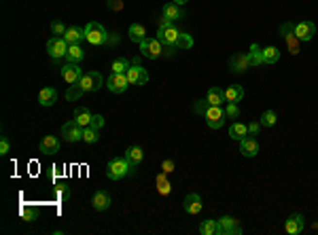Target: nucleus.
<instances>
[{
	"label": "nucleus",
	"instance_id": "1",
	"mask_svg": "<svg viewBox=\"0 0 318 235\" xmlns=\"http://www.w3.org/2000/svg\"><path fill=\"white\" fill-rule=\"evenodd\" d=\"M157 40L166 47L167 55H174V51H178V40H181V30L170 23V26H159L157 28Z\"/></svg>",
	"mask_w": 318,
	"mask_h": 235
},
{
	"label": "nucleus",
	"instance_id": "2",
	"mask_svg": "<svg viewBox=\"0 0 318 235\" xmlns=\"http://www.w3.org/2000/svg\"><path fill=\"white\" fill-rule=\"evenodd\" d=\"M134 174V168L130 166V161L125 157H119V159H111L106 163V176L108 180H121L125 176Z\"/></svg>",
	"mask_w": 318,
	"mask_h": 235
},
{
	"label": "nucleus",
	"instance_id": "3",
	"mask_svg": "<svg viewBox=\"0 0 318 235\" xmlns=\"http://www.w3.org/2000/svg\"><path fill=\"white\" fill-rule=\"evenodd\" d=\"M108 34L111 32H106V28L98 21H89L87 26H85V40H87L89 45H106Z\"/></svg>",
	"mask_w": 318,
	"mask_h": 235
},
{
	"label": "nucleus",
	"instance_id": "4",
	"mask_svg": "<svg viewBox=\"0 0 318 235\" xmlns=\"http://www.w3.org/2000/svg\"><path fill=\"white\" fill-rule=\"evenodd\" d=\"M47 53L53 62H60L62 57H66L68 53V43L64 36H51L47 40Z\"/></svg>",
	"mask_w": 318,
	"mask_h": 235
},
{
	"label": "nucleus",
	"instance_id": "5",
	"mask_svg": "<svg viewBox=\"0 0 318 235\" xmlns=\"http://www.w3.org/2000/svg\"><path fill=\"white\" fill-rule=\"evenodd\" d=\"M140 53L144 57H149V60H159L166 53V47L157 38H144L140 43Z\"/></svg>",
	"mask_w": 318,
	"mask_h": 235
},
{
	"label": "nucleus",
	"instance_id": "6",
	"mask_svg": "<svg viewBox=\"0 0 318 235\" xmlns=\"http://www.w3.org/2000/svg\"><path fill=\"white\" fill-rule=\"evenodd\" d=\"M102 83H104L102 74L98 72V70H89V72L83 74V79H81L77 85H79L85 93H91V91H98V89H100Z\"/></svg>",
	"mask_w": 318,
	"mask_h": 235
},
{
	"label": "nucleus",
	"instance_id": "7",
	"mask_svg": "<svg viewBox=\"0 0 318 235\" xmlns=\"http://www.w3.org/2000/svg\"><path fill=\"white\" fill-rule=\"evenodd\" d=\"M204 117H206V123L210 129H221L225 125V121H227V115H225L223 106H208Z\"/></svg>",
	"mask_w": 318,
	"mask_h": 235
},
{
	"label": "nucleus",
	"instance_id": "8",
	"mask_svg": "<svg viewBox=\"0 0 318 235\" xmlns=\"http://www.w3.org/2000/svg\"><path fill=\"white\" fill-rule=\"evenodd\" d=\"M125 74H127V81H130V85L142 87V85L149 83V72H147V68H142L138 62H132V66L127 68Z\"/></svg>",
	"mask_w": 318,
	"mask_h": 235
},
{
	"label": "nucleus",
	"instance_id": "9",
	"mask_svg": "<svg viewBox=\"0 0 318 235\" xmlns=\"http://www.w3.org/2000/svg\"><path fill=\"white\" fill-rule=\"evenodd\" d=\"M280 36L286 40L288 51H291L293 55H297L299 53V43H301V40L295 36V23H288V21L282 23V26H280Z\"/></svg>",
	"mask_w": 318,
	"mask_h": 235
},
{
	"label": "nucleus",
	"instance_id": "10",
	"mask_svg": "<svg viewBox=\"0 0 318 235\" xmlns=\"http://www.w3.org/2000/svg\"><path fill=\"white\" fill-rule=\"evenodd\" d=\"M62 136H64V142H79V140H83V127L72 119L62 125Z\"/></svg>",
	"mask_w": 318,
	"mask_h": 235
},
{
	"label": "nucleus",
	"instance_id": "11",
	"mask_svg": "<svg viewBox=\"0 0 318 235\" xmlns=\"http://www.w3.org/2000/svg\"><path fill=\"white\" fill-rule=\"evenodd\" d=\"M106 87H108V91H113V93L127 91V87H130L127 74L125 72H113L111 76H108V81H106Z\"/></svg>",
	"mask_w": 318,
	"mask_h": 235
},
{
	"label": "nucleus",
	"instance_id": "12",
	"mask_svg": "<svg viewBox=\"0 0 318 235\" xmlns=\"http://www.w3.org/2000/svg\"><path fill=\"white\" fill-rule=\"evenodd\" d=\"M60 74H62V79L66 81L68 85H77L81 79H83V72H81V66L79 64H70V62H66L62 66L60 70Z\"/></svg>",
	"mask_w": 318,
	"mask_h": 235
},
{
	"label": "nucleus",
	"instance_id": "13",
	"mask_svg": "<svg viewBox=\"0 0 318 235\" xmlns=\"http://www.w3.org/2000/svg\"><path fill=\"white\" fill-rule=\"evenodd\" d=\"M316 34V23L314 21H299L295 23V36H297L301 43H308V40L314 38Z\"/></svg>",
	"mask_w": 318,
	"mask_h": 235
},
{
	"label": "nucleus",
	"instance_id": "14",
	"mask_svg": "<svg viewBox=\"0 0 318 235\" xmlns=\"http://www.w3.org/2000/svg\"><path fill=\"white\" fill-rule=\"evenodd\" d=\"M303 227H305V218L299 212H295V214H291L288 218L285 220V231L288 233V235H299L303 231Z\"/></svg>",
	"mask_w": 318,
	"mask_h": 235
},
{
	"label": "nucleus",
	"instance_id": "15",
	"mask_svg": "<svg viewBox=\"0 0 318 235\" xmlns=\"http://www.w3.org/2000/svg\"><path fill=\"white\" fill-rule=\"evenodd\" d=\"M183 208L187 214H200L201 208H204V203H201V197L198 195V193H189L187 197H184L183 201Z\"/></svg>",
	"mask_w": 318,
	"mask_h": 235
},
{
	"label": "nucleus",
	"instance_id": "16",
	"mask_svg": "<svg viewBox=\"0 0 318 235\" xmlns=\"http://www.w3.org/2000/svg\"><path fill=\"white\" fill-rule=\"evenodd\" d=\"M218 225H221V235H240L242 233V227L238 225V220L234 216H223L218 218Z\"/></svg>",
	"mask_w": 318,
	"mask_h": 235
},
{
	"label": "nucleus",
	"instance_id": "17",
	"mask_svg": "<svg viewBox=\"0 0 318 235\" xmlns=\"http://www.w3.org/2000/svg\"><path fill=\"white\" fill-rule=\"evenodd\" d=\"M60 146H62V142H60V138H55V136H45L43 140H40V152L43 155H55V152H60Z\"/></svg>",
	"mask_w": 318,
	"mask_h": 235
},
{
	"label": "nucleus",
	"instance_id": "18",
	"mask_svg": "<svg viewBox=\"0 0 318 235\" xmlns=\"http://www.w3.org/2000/svg\"><path fill=\"white\" fill-rule=\"evenodd\" d=\"M240 152L244 157H257L259 155V142L252 136H246L244 140H240Z\"/></svg>",
	"mask_w": 318,
	"mask_h": 235
},
{
	"label": "nucleus",
	"instance_id": "19",
	"mask_svg": "<svg viewBox=\"0 0 318 235\" xmlns=\"http://www.w3.org/2000/svg\"><path fill=\"white\" fill-rule=\"evenodd\" d=\"M248 68H251L248 55H234L229 60V70H231V72H235V74H244Z\"/></svg>",
	"mask_w": 318,
	"mask_h": 235
},
{
	"label": "nucleus",
	"instance_id": "20",
	"mask_svg": "<svg viewBox=\"0 0 318 235\" xmlns=\"http://www.w3.org/2000/svg\"><path fill=\"white\" fill-rule=\"evenodd\" d=\"M91 203H94V210H98V212H106V210L111 208L113 199L106 191H98L94 195V199H91Z\"/></svg>",
	"mask_w": 318,
	"mask_h": 235
},
{
	"label": "nucleus",
	"instance_id": "21",
	"mask_svg": "<svg viewBox=\"0 0 318 235\" xmlns=\"http://www.w3.org/2000/svg\"><path fill=\"white\" fill-rule=\"evenodd\" d=\"M206 100L210 106H223V102H227V100H225V89H221V87H210V89L206 91Z\"/></svg>",
	"mask_w": 318,
	"mask_h": 235
},
{
	"label": "nucleus",
	"instance_id": "22",
	"mask_svg": "<svg viewBox=\"0 0 318 235\" xmlns=\"http://www.w3.org/2000/svg\"><path fill=\"white\" fill-rule=\"evenodd\" d=\"M248 62H251V68H259V66H265L263 62V49L259 47L257 43L251 45V51H248Z\"/></svg>",
	"mask_w": 318,
	"mask_h": 235
},
{
	"label": "nucleus",
	"instance_id": "23",
	"mask_svg": "<svg viewBox=\"0 0 318 235\" xmlns=\"http://www.w3.org/2000/svg\"><path fill=\"white\" fill-rule=\"evenodd\" d=\"M164 17H167L170 21H178V19H183L184 17V11H183V7L181 4H174V2H167V4H164Z\"/></svg>",
	"mask_w": 318,
	"mask_h": 235
},
{
	"label": "nucleus",
	"instance_id": "24",
	"mask_svg": "<svg viewBox=\"0 0 318 235\" xmlns=\"http://www.w3.org/2000/svg\"><path fill=\"white\" fill-rule=\"evenodd\" d=\"M57 102V91L53 87H45V89H40L38 93V104L40 106H53Z\"/></svg>",
	"mask_w": 318,
	"mask_h": 235
},
{
	"label": "nucleus",
	"instance_id": "25",
	"mask_svg": "<svg viewBox=\"0 0 318 235\" xmlns=\"http://www.w3.org/2000/svg\"><path fill=\"white\" fill-rule=\"evenodd\" d=\"M64 38H66L68 45H79L81 40L85 38V28H79V26H70L64 34Z\"/></svg>",
	"mask_w": 318,
	"mask_h": 235
},
{
	"label": "nucleus",
	"instance_id": "26",
	"mask_svg": "<svg viewBox=\"0 0 318 235\" xmlns=\"http://www.w3.org/2000/svg\"><path fill=\"white\" fill-rule=\"evenodd\" d=\"M125 159L130 161V166L136 169L138 166H140V161L144 159V152H142L140 146H136V144H134V146H130V149L125 151Z\"/></svg>",
	"mask_w": 318,
	"mask_h": 235
},
{
	"label": "nucleus",
	"instance_id": "27",
	"mask_svg": "<svg viewBox=\"0 0 318 235\" xmlns=\"http://www.w3.org/2000/svg\"><path fill=\"white\" fill-rule=\"evenodd\" d=\"M200 233L201 235H221V225L215 218H206L200 222Z\"/></svg>",
	"mask_w": 318,
	"mask_h": 235
},
{
	"label": "nucleus",
	"instance_id": "28",
	"mask_svg": "<svg viewBox=\"0 0 318 235\" xmlns=\"http://www.w3.org/2000/svg\"><path fill=\"white\" fill-rule=\"evenodd\" d=\"M91 110L87 106H79L77 110H74V121L79 123L81 127H89L91 125Z\"/></svg>",
	"mask_w": 318,
	"mask_h": 235
},
{
	"label": "nucleus",
	"instance_id": "29",
	"mask_svg": "<svg viewBox=\"0 0 318 235\" xmlns=\"http://www.w3.org/2000/svg\"><path fill=\"white\" fill-rule=\"evenodd\" d=\"M248 136V125H244V123H240V121H235L234 125L229 127V138L231 140H244Z\"/></svg>",
	"mask_w": 318,
	"mask_h": 235
},
{
	"label": "nucleus",
	"instance_id": "30",
	"mask_svg": "<svg viewBox=\"0 0 318 235\" xmlns=\"http://www.w3.org/2000/svg\"><path fill=\"white\" fill-rule=\"evenodd\" d=\"M127 34H130V40H134V43H138V45L147 38V30H144V26H140V23H132Z\"/></svg>",
	"mask_w": 318,
	"mask_h": 235
},
{
	"label": "nucleus",
	"instance_id": "31",
	"mask_svg": "<svg viewBox=\"0 0 318 235\" xmlns=\"http://www.w3.org/2000/svg\"><path fill=\"white\" fill-rule=\"evenodd\" d=\"M85 57V51L81 49V45H68V53H66V62L70 64H79Z\"/></svg>",
	"mask_w": 318,
	"mask_h": 235
},
{
	"label": "nucleus",
	"instance_id": "32",
	"mask_svg": "<svg viewBox=\"0 0 318 235\" xmlns=\"http://www.w3.org/2000/svg\"><path fill=\"white\" fill-rule=\"evenodd\" d=\"M242 98H244L242 85H229L227 89H225V100H227V102H240Z\"/></svg>",
	"mask_w": 318,
	"mask_h": 235
},
{
	"label": "nucleus",
	"instance_id": "33",
	"mask_svg": "<svg viewBox=\"0 0 318 235\" xmlns=\"http://www.w3.org/2000/svg\"><path fill=\"white\" fill-rule=\"evenodd\" d=\"M19 216H21V220H24V222H32V220H36V216H38L36 205H28V203H24V205L19 208Z\"/></svg>",
	"mask_w": 318,
	"mask_h": 235
},
{
	"label": "nucleus",
	"instance_id": "34",
	"mask_svg": "<svg viewBox=\"0 0 318 235\" xmlns=\"http://www.w3.org/2000/svg\"><path fill=\"white\" fill-rule=\"evenodd\" d=\"M280 60V49L278 47H265L263 49V62L265 64H276Z\"/></svg>",
	"mask_w": 318,
	"mask_h": 235
},
{
	"label": "nucleus",
	"instance_id": "35",
	"mask_svg": "<svg viewBox=\"0 0 318 235\" xmlns=\"http://www.w3.org/2000/svg\"><path fill=\"white\" fill-rule=\"evenodd\" d=\"M157 191H159V195H170L172 193V185H170V180L166 178V172H161L159 176H157Z\"/></svg>",
	"mask_w": 318,
	"mask_h": 235
},
{
	"label": "nucleus",
	"instance_id": "36",
	"mask_svg": "<svg viewBox=\"0 0 318 235\" xmlns=\"http://www.w3.org/2000/svg\"><path fill=\"white\" fill-rule=\"evenodd\" d=\"M98 138H100V129H96V127H83V142H87V144H96L98 142Z\"/></svg>",
	"mask_w": 318,
	"mask_h": 235
},
{
	"label": "nucleus",
	"instance_id": "37",
	"mask_svg": "<svg viewBox=\"0 0 318 235\" xmlns=\"http://www.w3.org/2000/svg\"><path fill=\"white\" fill-rule=\"evenodd\" d=\"M132 66V62L127 57H117L113 62V72H127V68Z\"/></svg>",
	"mask_w": 318,
	"mask_h": 235
},
{
	"label": "nucleus",
	"instance_id": "38",
	"mask_svg": "<svg viewBox=\"0 0 318 235\" xmlns=\"http://www.w3.org/2000/svg\"><path fill=\"white\" fill-rule=\"evenodd\" d=\"M276 121H278V119H276V113H274V110H265V113L261 115V121H259V123H261L263 127H274Z\"/></svg>",
	"mask_w": 318,
	"mask_h": 235
},
{
	"label": "nucleus",
	"instance_id": "39",
	"mask_svg": "<svg viewBox=\"0 0 318 235\" xmlns=\"http://www.w3.org/2000/svg\"><path fill=\"white\" fill-rule=\"evenodd\" d=\"M55 199L57 201H68V199H70V189H68V185L55 186Z\"/></svg>",
	"mask_w": 318,
	"mask_h": 235
},
{
	"label": "nucleus",
	"instance_id": "40",
	"mask_svg": "<svg viewBox=\"0 0 318 235\" xmlns=\"http://www.w3.org/2000/svg\"><path fill=\"white\" fill-rule=\"evenodd\" d=\"M225 115H227V119H238L240 117L238 102H227V106H225Z\"/></svg>",
	"mask_w": 318,
	"mask_h": 235
},
{
	"label": "nucleus",
	"instance_id": "41",
	"mask_svg": "<svg viewBox=\"0 0 318 235\" xmlns=\"http://www.w3.org/2000/svg\"><path fill=\"white\" fill-rule=\"evenodd\" d=\"M83 89H81L79 85H70V89L66 91V100H70V102H74V100H79L81 96H83Z\"/></svg>",
	"mask_w": 318,
	"mask_h": 235
},
{
	"label": "nucleus",
	"instance_id": "42",
	"mask_svg": "<svg viewBox=\"0 0 318 235\" xmlns=\"http://www.w3.org/2000/svg\"><path fill=\"white\" fill-rule=\"evenodd\" d=\"M193 47V38L189 36V34L181 32V40H178V51H184V49H191Z\"/></svg>",
	"mask_w": 318,
	"mask_h": 235
},
{
	"label": "nucleus",
	"instance_id": "43",
	"mask_svg": "<svg viewBox=\"0 0 318 235\" xmlns=\"http://www.w3.org/2000/svg\"><path fill=\"white\" fill-rule=\"evenodd\" d=\"M66 30H68V28L66 26H64V23L62 21H51V32H53L55 34V36H64V34H66Z\"/></svg>",
	"mask_w": 318,
	"mask_h": 235
},
{
	"label": "nucleus",
	"instance_id": "44",
	"mask_svg": "<svg viewBox=\"0 0 318 235\" xmlns=\"http://www.w3.org/2000/svg\"><path fill=\"white\" fill-rule=\"evenodd\" d=\"M208 106H210V104H208V100L204 98V100H198V102L193 104V110H195V113H200V115H204L208 110Z\"/></svg>",
	"mask_w": 318,
	"mask_h": 235
},
{
	"label": "nucleus",
	"instance_id": "45",
	"mask_svg": "<svg viewBox=\"0 0 318 235\" xmlns=\"http://www.w3.org/2000/svg\"><path fill=\"white\" fill-rule=\"evenodd\" d=\"M91 127L102 129L104 127V117L102 115H94V117H91Z\"/></svg>",
	"mask_w": 318,
	"mask_h": 235
},
{
	"label": "nucleus",
	"instance_id": "46",
	"mask_svg": "<svg viewBox=\"0 0 318 235\" xmlns=\"http://www.w3.org/2000/svg\"><path fill=\"white\" fill-rule=\"evenodd\" d=\"M9 151H11V144H9V140L7 138H2L0 140V155H9Z\"/></svg>",
	"mask_w": 318,
	"mask_h": 235
},
{
	"label": "nucleus",
	"instance_id": "47",
	"mask_svg": "<svg viewBox=\"0 0 318 235\" xmlns=\"http://www.w3.org/2000/svg\"><path fill=\"white\" fill-rule=\"evenodd\" d=\"M161 172H166V174L174 172V161H172V159H166L164 163H161Z\"/></svg>",
	"mask_w": 318,
	"mask_h": 235
},
{
	"label": "nucleus",
	"instance_id": "48",
	"mask_svg": "<svg viewBox=\"0 0 318 235\" xmlns=\"http://www.w3.org/2000/svg\"><path fill=\"white\" fill-rule=\"evenodd\" d=\"M261 127H263L261 123H251V125H248V136H257Z\"/></svg>",
	"mask_w": 318,
	"mask_h": 235
},
{
	"label": "nucleus",
	"instance_id": "49",
	"mask_svg": "<svg viewBox=\"0 0 318 235\" xmlns=\"http://www.w3.org/2000/svg\"><path fill=\"white\" fill-rule=\"evenodd\" d=\"M108 9H111V11H121V9H123V2H121V0H108Z\"/></svg>",
	"mask_w": 318,
	"mask_h": 235
},
{
	"label": "nucleus",
	"instance_id": "50",
	"mask_svg": "<svg viewBox=\"0 0 318 235\" xmlns=\"http://www.w3.org/2000/svg\"><path fill=\"white\" fill-rule=\"evenodd\" d=\"M119 43V34L117 32H111V34H108V43L106 45H117Z\"/></svg>",
	"mask_w": 318,
	"mask_h": 235
},
{
	"label": "nucleus",
	"instance_id": "51",
	"mask_svg": "<svg viewBox=\"0 0 318 235\" xmlns=\"http://www.w3.org/2000/svg\"><path fill=\"white\" fill-rule=\"evenodd\" d=\"M172 2H174V4H181V7H183V4H187L189 0H172Z\"/></svg>",
	"mask_w": 318,
	"mask_h": 235
}]
</instances>
